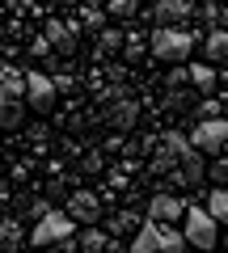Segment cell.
Returning <instances> with one entry per match:
<instances>
[{"label": "cell", "mask_w": 228, "mask_h": 253, "mask_svg": "<svg viewBox=\"0 0 228 253\" xmlns=\"http://www.w3.org/2000/svg\"><path fill=\"white\" fill-rule=\"evenodd\" d=\"M81 169H85V173H97V169H101V152H89V156L81 161Z\"/></svg>", "instance_id": "83f0119b"}, {"label": "cell", "mask_w": 228, "mask_h": 253, "mask_svg": "<svg viewBox=\"0 0 228 253\" xmlns=\"http://www.w3.org/2000/svg\"><path fill=\"white\" fill-rule=\"evenodd\" d=\"M186 152V139L178 135V131H169V135H161L156 139V152H152V161H148V173L152 177H169V169L178 165V156Z\"/></svg>", "instance_id": "8992f818"}, {"label": "cell", "mask_w": 228, "mask_h": 253, "mask_svg": "<svg viewBox=\"0 0 228 253\" xmlns=\"http://www.w3.org/2000/svg\"><path fill=\"white\" fill-rule=\"evenodd\" d=\"M136 241H131V253H182L186 249V241H182V232H174V228H165V224H139L136 232Z\"/></svg>", "instance_id": "7a4b0ae2"}, {"label": "cell", "mask_w": 228, "mask_h": 253, "mask_svg": "<svg viewBox=\"0 0 228 253\" xmlns=\"http://www.w3.org/2000/svg\"><path fill=\"white\" fill-rule=\"evenodd\" d=\"M30 55H38V59H46V55H51V46H46L43 38H34V42H30Z\"/></svg>", "instance_id": "f1b7e54d"}, {"label": "cell", "mask_w": 228, "mask_h": 253, "mask_svg": "<svg viewBox=\"0 0 228 253\" xmlns=\"http://www.w3.org/2000/svg\"><path fill=\"white\" fill-rule=\"evenodd\" d=\"M21 123H26V81L13 68H0V126L17 131Z\"/></svg>", "instance_id": "6da1fadb"}, {"label": "cell", "mask_w": 228, "mask_h": 253, "mask_svg": "<svg viewBox=\"0 0 228 253\" xmlns=\"http://www.w3.org/2000/svg\"><path fill=\"white\" fill-rule=\"evenodd\" d=\"M186 81H190L199 93H216L220 76H216V68H211V63H199V68H186Z\"/></svg>", "instance_id": "2e32d148"}, {"label": "cell", "mask_w": 228, "mask_h": 253, "mask_svg": "<svg viewBox=\"0 0 228 253\" xmlns=\"http://www.w3.org/2000/svg\"><path fill=\"white\" fill-rule=\"evenodd\" d=\"M136 228H139V215H136V211H119V215H110L106 236H127V232H136Z\"/></svg>", "instance_id": "d6986e66"}, {"label": "cell", "mask_w": 228, "mask_h": 253, "mask_svg": "<svg viewBox=\"0 0 228 253\" xmlns=\"http://www.w3.org/2000/svg\"><path fill=\"white\" fill-rule=\"evenodd\" d=\"M106 245H110V236L101 228H85L81 241H76V253H106Z\"/></svg>", "instance_id": "ac0fdd59"}, {"label": "cell", "mask_w": 228, "mask_h": 253, "mask_svg": "<svg viewBox=\"0 0 228 253\" xmlns=\"http://www.w3.org/2000/svg\"><path fill=\"white\" fill-rule=\"evenodd\" d=\"M186 144H190L199 156L203 152H207V156H224V148H228V123H224V118H203Z\"/></svg>", "instance_id": "277c9868"}, {"label": "cell", "mask_w": 228, "mask_h": 253, "mask_svg": "<svg viewBox=\"0 0 228 253\" xmlns=\"http://www.w3.org/2000/svg\"><path fill=\"white\" fill-rule=\"evenodd\" d=\"M207 215L216 219V228L228 219V194H224V186H216V190H211V199H207Z\"/></svg>", "instance_id": "ffe728a7"}, {"label": "cell", "mask_w": 228, "mask_h": 253, "mask_svg": "<svg viewBox=\"0 0 228 253\" xmlns=\"http://www.w3.org/2000/svg\"><path fill=\"white\" fill-rule=\"evenodd\" d=\"M199 177H203V161H199V152L186 144V152L178 156V165L169 169V177H165V181H174V186H194Z\"/></svg>", "instance_id": "4fadbf2b"}, {"label": "cell", "mask_w": 228, "mask_h": 253, "mask_svg": "<svg viewBox=\"0 0 228 253\" xmlns=\"http://www.w3.org/2000/svg\"><path fill=\"white\" fill-rule=\"evenodd\" d=\"M131 13H136V0H110V17H131Z\"/></svg>", "instance_id": "cb8c5ba5"}, {"label": "cell", "mask_w": 228, "mask_h": 253, "mask_svg": "<svg viewBox=\"0 0 228 253\" xmlns=\"http://www.w3.org/2000/svg\"><path fill=\"white\" fill-rule=\"evenodd\" d=\"M123 42H127V46H123V51H127V59H139V55L148 51V46H144V38H123Z\"/></svg>", "instance_id": "484cf974"}, {"label": "cell", "mask_w": 228, "mask_h": 253, "mask_svg": "<svg viewBox=\"0 0 228 253\" xmlns=\"http://www.w3.org/2000/svg\"><path fill=\"white\" fill-rule=\"evenodd\" d=\"M68 219H72V224H97L101 219V199L93 194V190L68 194Z\"/></svg>", "instance_id": "8fae6325"}, {"label": "cell", "mask_w": 228, "mask_h": 253, "mask_svg": "<svg viewBox=\"0 0 228 253\" xmlns=\"http://www.w3.org/2000/svg\"><path fill=\"white\" fill-rule=\"evenodd\" d=\"M110 126H114V131H131V126H136V118H139V106L136 101H127V97H119L114 101V106H110Z\"/></svg>", "instance_id": "5bb4252c"}, {"label": "cell", "mask_w": 228, "mask_h": 253, "mask_svg": "<svg viewBox=\"0 0 228 253\" xmlns=\"http://www.w3.org/2000/svg\"><path fill=\"white\" fill-rule=\"evenodd\" d=\"M59 241H72V219H68L64 211H46V215L34 224L30 245H38V249H51V245H59Z\"/></svg>", "instance_id": "5b68a950"}, {"label": "cell", "mask_w": 228, "mask_h": 253, "mask_svg": "<svg viewBox=\"0 0 228 253\" xmlns=\"http://www.w3.org/2000/svg\"><path fill=\"white\" fill-rule=\"evenodd\" d=\"M182 215H186V203L178 199V194H152V199H148V219H152V224L174 228V224H182Z\"/></svg>", "instance_id": "30bf717a"}, {"label": "cell", "mask_w": 228, "mask_h": 253, "mask_svg": "<svg viewBox=\"0 0 228 253\" xmlns=\"http://www.w3.org/2000/svg\"><path fill=\"white\" fill-rule=\"evenodd\" d=\"M51 4H81V0H51Z\"/></svg>", "instance_id": "4dcf8cb0"}, {"label": "cell", "mask_w": 228, "mask_h": 253, "mask_svg": "<svg viewBox=\"0 0 228 253\" xmlns=\"http://www.w3.org/2000/svg\"><path fill=\"white\" fill-rule=\"evenodd\" d=\"M207 4H224V0H207Z\"/></svg>", "instance_id": "1f68e13d"}, {"label": "cell", "mask_w": 228, "mask_h": 253, "mask_svg": "<svg viewBox=\"0 0 228 253\" xmlns=\"http://www.w3.org/2000/svg\"><path fill=\"white\" fill-rule=\"evenodd\" d=\"M194 17V4L190 0H156L152 4V21H156V30H186V21Z\"/></svg>", "instance_id": "ba28073f"}, {"label": "cell", "mask_w": 228, "mask_h": 253, "mask_svg": "<svg viewBox=\"0 0 228 253\" xmlns=\"http://www.w3.org/2000/svg\"><path fill=\"white\" fill-rule=\"evenodd\" d=\"M85 30H93V34L106 30V13H101V9H85Z\"/></svg>", "instance_id": "603a6c76"}, {"label": "cell", "mask_w": 228, "mask_h": 253, "mask_svg": "<svg viewBox=\"0 0 228 253\" xmlns=\"http://www.w3.org/2000/svg\"><path fill=\"white\" fill-rule=\"evenodd\" d=\"M186 236H182V241L186 245H194V249H216V219H211L207 215V211H190V207H186Z\"/></svg>", "instance_id": "52a82bcc"}, {"label": "cell", "mask_w": 228, "mask_h": 253, "mask_svg": "<svg viewBox=\"0 0 228 253\" xmlns=\"http://www.w3.org/2000/svg\"><path fill=\"white\" fill-rule=\"evenodd\" d=\"M21 81H26V101H30V110L46 114V110L55 106V84H51V76H43V72H21Z\"/></svg>", "instance_id": "9c48e42d"}, {"label": "cell", "mask_w": 228, "mask_h": 253, "mask_svg": "<svg viewBox=\"0 0 228 253\" xmlns=\"http://www.w3.org/2000/svg\"><path fill=\"white\" fill-rule=\"evenodd\" d=\"M97 46H101V55L119 51V46H123V34H119V30H97Z\"/></svg>", "instance_id": "44dd1931"}, {"label": "cell", "mask_w": 228, "mask_h": 253, "mask_svg": "<svg viewBox=\"0 0 228 253\" xmlns=\"http://www.w3.org/2000/svg\"><path fill=\"white\" fill-rule=\"evenodd\" d=\"M21 249V224L17 219H0V253H17Z\"/></svg>", "instance_id": "e0dca14e"}, {"label": "cell", "mask_w": 228, "mask_h": 253, "mask_svg": "<svg viewBox=\"0 0 228 253\" xmlns=\"http://www.w3.org/2000/svg\"><path fill=\"white\" fill-rule=\"evenodd\" d=\"M43 42L51 46V51H59V55H72L76 46H81V30H76L72 21H46Z\"/></svg>", "instance_id": "7c38bea8"}, {"label": "cell", "mask_w": 228, "mask_h": 253, "mask_svg": "<svg viewBox=\"0 0 228 253\" xmlns=\"http://www.w3.org/2000/svg\"><path fill=\"white\" fill-rule=\"evenodd\" d=\"M190 51H194V34L190 30H156L152 34V55L156 59H165V63H186L190 59Z\"/></svg>", "instance_id": "3957f363"}, {"label": "cell", "mask_w": 228, "mask_h": 253, "mask_svg": "<svg viewBox=\"0 0 228 253\" xmlns=\"http://www.w3.org/2000/svg\"><path fill=\"white\" fill-rule=\"evenodd\" d=\"M203 59H207L211 68L228 59V34H224V30H211V34L203 38Z\"/></svg>", "instance_id": "9a60e30c"}, {"label": "cell", "mask_w": 228, "mask_h": 253, "mask_svg": "<svg viewBox=\"0 0 228 253\" xmlns=\"http://www.w3.org/2000/svg\"><path fill=\"white\" fill-rule=\"evenodd\" d=\"M203 17H207L211 30H224V4H207V9H203Z\"/></svg>", "instance_id": "7402d4cb"}, {"label": "cell", "mask_w": 228, "mask_h": 253, "mask_svg": "<svg viewBox=\"0 0 228 253\" xmlns=\"http://www.w3.org/2000/svg\"><path fill=\"white\" fill-rule=\"evenodd\" d=\"M211 177H216V186H224V181H228V161H224V156H216V165H211Z\"/></svg>", "instance_id": "4316f807"}, {"label": "cell", "mask_w": 228, "mask_h": 253, "mask_svg": "<svg viewBox=\"0 0 228 253\" xmlns=\"http://www.w3.org/2000/svg\"><path fill=\"white\" fill-rule=\"evenodd\" d=\"M182 84H186V63H178L174 72L165 76V89H182Z\"/></svg>", "instance_id": "d4e9b609"}, {"label": "cell", "mask_w": 228, "mask_h": 253, "mask_svg": "<svg viewBox=\"0 0 228 253\" xmlns=\"http://www.w3.org/2000/svg\"><path fill=\"white\" fill-rule=\"evenodd\" d=\"M43 253H76V245H72V241H59L55 249H43Z\"/></svg>", "instance_id": "f546056e"}]
</instances>
